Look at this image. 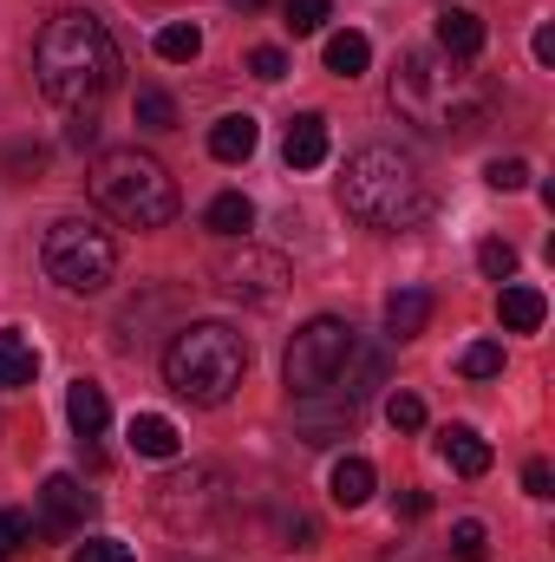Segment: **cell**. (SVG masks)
I'll return each mask as SVG.
<instances>
[{
  "mask_svg": "<svg viewBox=\"0 0 555 562\" xmlns=\"http://www.w3.org/2000/svg\"><path fill=\"white\" fill-rule=\"evenodd\" d=\"M438 53L471 66V59L484 53V20H477L471 7H444V13H438Z\"/></svg>",
  "mask_w": 555,
  "mask_h": 562,
  "instance_id": "4fadbf2b",
  "label": "cell"
},
{
  "mask_svg": "<svg viewBox=\"0 0 555 562\" xmlns=\"http://www.w3.org/2000/svg\"><path fill=\"white\" fill-rule=\"evenodd\" d=\"M66 419L79 438H99L105 425H112V400H105V386L99 380H72V393H66Z\"/></svg>",
  "mask_w": 555,
  "mask_h": 562,
  "instance_id": "2e32d148",
  "label": "cell"
},
{
  "mask_svg": "<svg viewBox=\"0 0 555 562\" xmlns=\"http://www.w3.org/2000/svg\"><path fill=\"white\" fill-rule=\"evenodd\" d=\"M249 373V340L223 321H183L163 347V380L190 406H223Z\"/></svg>",
  "mask_w": 555,
  "mask_h": 562,
  "instance_id": "277c9868",
  "label": "cell"
},
{
  "mask_svg": "<svg viewBox=\"0 0 555 562\" xmlns=\"http://www.w3.org/2000/svg\"><path fill=\"white\" fill-rule=\"evenodd\" d=\"M33 72L39 92L66 112H92L112 86H118V46L105 33V20H92L86 7H66L59 20L39 26L33 40Z\"/></svg>",
  "mask_w": 555,
  "mask_h": 562,
  "instance_id": "6da1fadb",
  "label": "cell"
},
{
  "mask_svg": "<svg viewBox=\"0 0 555 562\" xmlns=\"http://www.w3.org/2000/svg\"><path fill=\"white\" fill-rule=\"evenodd\" d=\"M301 406V431H307V445H340L347 431H353V406H340V413H320L314 400H294Z\"/></svg>",
  "mask_w": 555,
  "mask_h": 562,
  "instance_id": "603a6c76",
  "label": "cell"
},
{
  "mask_svg": "<svg viewBox=\"0 0 555 562\" xmlns=\"http://www.w3.org/2000/svg\"><path fill=\"white\" fill-rule=\"evenodd\" d=\"M157 517L183 537V530H209L216 517H223V504H229V477L216 471V464H183V471H170L163 484H157Z\"/></svg>",
  "mask_w": 555,
  "mask_h": 562,
  "instance_id": "9c48e42d",
  "label": "cell"
},
{
  "mask_svg": "<svg viewBox=\"0 0 555 562\" xmlns=\"http://www.w3.org/2000/svg\"><path fill=\"white\" fill-rule=\"evenodd\" d=\"M484 177H490V190H523V183H530V164H523V157H497Z\"/></svg>",
  "mask_w": 555,
  "mask_h": 562,
  "instance_id": "d6a6232c",
  "label": "cell"
},
{
  "mask_svg": "<svg viewBox=\"0 0 555 562\" xmlns=\"http://www.w3.org/2000/svg\"><path fill=\"white\" fill-rule=\"evenodd\" d=\"M256 144H262V125H256L249 112H229V119H216V132H209V157H216V164H249Z\"/></svg>",
  "mask_w": 555,
  "mask_h": 562,
  "instance_id": "9a60e30c",
  "label": "cell"
},
{
  "mask_svg": "<svg viewBox=\"0 0 555 562\" xmlns=\"http://www.w3.org/2000/svg\"><path fill=\"white\" fill-rule=\"evenodd\" d=\"M327 150H333V138H327V119H320V112H301V119L287 125V144H281L287 170H320Z\"/></svg>",
  "mask_w": 555,
  "mask_h": 562,
  "instance_id": "7c38bea8",
  "label": "cell"
},
{
  "mask_svg": "<svg viewBox=\"0 0 555 562\" xmlns=\"http://www.w3.org/2000/svg\"><path fill=\"white\" fill-rule=\"evenodd\" d=\"M393 112L451 144H471L490 125V86L464 72V59L444 53H406L393 72Z\"/></svg>",
  "mask_w": 555,
  "mask_h": 562,
  "instance_id": "7a4b0ae2",
  "label": "cell"
},
{
  "mask_svg": "<svg viewBox=\"0 0 555 562\" xmlns=\"http://www.w3.org/2000/svg\"><path fill=\"white\" fill-rule=\"evenodd\" d=\"M26 543H33V517L26 510H0V562L20 557Z\"/></svg>",
  "mask_w": 555,
  "mask_h": 562,
  "instance_id": "f1b7e54d",
  "label": "cell"
},
{
  "mask_svg": "<svg viewBox=\"0 0 555 562\" xmlns=\"http://www.w3.org/2000/svg\"><path fill=\"white\" fill-rule=\"evenodd\" d=\"M39 504H46V524H39V530H53V537H59V530H79V524L99 510V497H92L72 471H53V477L39 484Z\"/></svg>",
  "mask_w": 555,
  "mask_h": 562,
  "instance_id": "30bf717a",
  "label": "cell"
},
{
  "mask_svg": "<svg viewBox=\"0 0 555 562\" xmlns=\"http://www.w3.org/2000/svg\"><path fill=\"white\" fill-rule=\"evenodd\" d=\"M249 72H256L262 86H275V79H287V53H281V46H256V53H249Z\"/></svg>",
  "mask_w": 555,
  "mask_h": 562,
  "instance_id": "1f68e13d",
  "label": "cell"
},
{
  "mask_svg": "<svg viewBox=\"0 0 555 562\" xmlns=\"http://www.w3.org/2000/svg\"><path fill=\"white\" fill-rule=\"evenodd\" d=\"M366 66H373V40H366V33H353V26H347V33H333V40H327V72L360 79Z\"/></svg>",
  "mask_w": 555,
  "mask_h": 562,
  "instance_id": "ffe728a7",
  "label": "cell"
},
{
  "mask_svg": "<svg viewBox=\"0 0 555 562\" xmlns=\"http://www.w3.org/2000/svg\"><path fill=\"white\" fill-rule=\"evenodd\" d=\"M438 458H444L457 477H484L497 451H490V438H484L477 425H444V431H438Z\"/></svg>",
  "mask_w": 555,
  "mask_h": 562,
  "instance_id": "8fae6325",
  "label": "cell"
},
{
  "mask_svg": "<svg viewBox=\"0 0 555 562\" xmlns=\"http://www.w3.org/2000/svg\"><path fill=\"white\" fill-rule=\"evenodd\" d=\"M66 144H72V150H92V144H99V119H92V112H72V119H66Z\"/></svg>",
  "mask_w": 555,
  "mask_h": 562,
  "instance_id": "d590c367",
  "label": "cell"
},
{
  "mask_svg": "<svg viewBox=\"0 0 555 562\" xmlns=\"http://www.w3.org/2000/svg\"><path fill=\"white\" fill-rule=\"evenodd\" d=\"M177 445L183 438H177V425L163 419V413H138L132 419V451L138 458H177Z\"/></svg>",
  "mask_w": 555,
  "mask_h": 562,
  "instance_id": "44dd1931",
  "label": "cell"
},
{
  "mask_svg": "<svg viewBox=\"0 0 555 562\" xmlns=\"http://www.w3.org/2000/svg\"><path fill=\"white\" fill-rule=\"evenodd\" d=\"M92 203L105 216H118L125 229H163V223H177V177L150 150L125 144L92 164Z\"/></svg>",
  "mask_w": 555,
  "mask_h": 562,
  "instance_id": "5b68a950",
  "label": "cell"
},
{
  "mask_svg": "<svg viewBox=\"0 0 555 562\" xmlns=\"http://www.w3.org/2000/svg\"><path fill=\"white\" fill-rule=\"evenodd\" d=\"M33 373H39V353H33V340H26V334H13V327H0V393H13V386H33Z\"/></svg>",
  "mask_w": 555,
  "mask_h": 562,
  "instance_id": "d6986e66",
  "label": "cell"
},
{
  "mask_svg": "<svg viewBox=\"0 0 555 562\" xmlns=\"http://www.w3.org/2000/svg\"><path fill=\"white\" fill-rule=\"evenodd\" d=\"M477 269H484L490 281H517V249L490 236V243H477Z\"/></svg>",
  "mask_w": 555,
  "mask_h": 562,
  "instance_id": "83f0119b",
  "label": "cell"
},
{
  "mask_svg": "<svg viewBox=\"0 0 555 562\" xmlns=\"http://www.w3.org/2000/svg\"><path fill=\"white\" fill-rule=\"evenodd\" d=\"M536 66H555V26H536Z\"/></svg>",
  "mask_w": 555,
  "mask_h": 562,
  "instance_id": "8d00e7d4",
  "label": "cell"
},
{
  "mask_svg": "<svg viewBox=\"0 0 555 562\" xmlns=\"http://www.w3.org/2000/svg\"><path fill=\"white\" fill-rule=\"evenodd\" d=\"M327 491H333V504H340V510H360V504H373L380 471H373L366 458H340V464H333V477H327Z\"/></svg>",
  "mask_w": 555,
  "mask_h": 562,
  "instance_id": "e0dca14e",
  "label": "cell"
},
{
  "mask_svg": "<svg viewBox=\"0 0 555 562\" xmlns=\"http://www.w3.org/2000/svg\"><path fill=\"white\" fill-rule=\"evenodd\" d=\"M386 419H393V431H418L424 425V400L418 393H393L386 400Z\"/></svg>",
  "mask_w": 555,
  "mask_h": 562,
  "instance_id": "4dcf8cb0",
  "label": "cell"
},
{
  "mask_svg": "<svg viewBox=\"0 0 555 562\" xmlns=\"http://www.w3.org/2000/svg\"><path fill=\"white\" fill-rule=\"evenodd\" d=\"M203 223H209L216 236H249V229H256V203H249L242 190H223V196L209 203V216H203Z\"/></svg>",
  "mask_w": 555,
  "mask_h": 562,
  "instance_id": "7402d4cb",
  "label": "cell"
},
{
  "mask_svg": "<svg viewBox=\"0 0 555 562\" xmlns=\"http://www.w3.org/2000/svg\"><path fill=\"white\" fill-rule=\"evenodd\" d=\"M451 557H457V562H484V557H490V530H484L477 517L451 524Z\"/></svg>",
  "mask_w": 555,
  "mask_h": 562,
  "instance_id": "4316f807",
  "label": "cell"
},
{
  "mask_svg": "<svg viewBox=\"0 0 555 562\" xmlns=\"http://www.w3.org/2000/svg\"><path fill=\"white\" fill-rule=\"evenodd\" d=\"M523 491H530V497H555V471H550V458H530V464H523Z\"/></svg>",
  "mask_w": 555,
  "mask_h": 562,
  "instance_id": "e575fe53",
  "label": "cell"
},
{
  "mask_svg": "<svg viewBox=\"0 0 555 562\" xmlns=\"http://www.w3.org/2000/svg\"><path fill=\"white\" fill-rule=\"evenodd\" d=\"M209 281H216V294H229V301H242V307H275L281 294H287V256L275 249H256L249 236L236 243V249H223L216 262H209Z\"/></svg>",
  "mask_w": 555,
  "mask_h": 562,
  "instance_id": "ba28073f",
  "label": "cell"
},
{
  "mask_svg": "<svg viewBox=\"0 0 555 562\" xmlns=\"http://www.w3.org/2000/svg\"><path fill=\"white\" fill-rule=\"evenodd\" d=\"M203 53V33L190 26V20H177V26H163L157 33V59H170V66H190Z\"/></svg>",
  "mask_w": 555,
  "mask_h": 562,
  "instance_id": "cb8c5ba5",
  "label": "cell"
},
{
  "mask_svg": "<svg viewBox=\"0 0 555 562\" xmlns=\"http://www.w3.org/2000/svg\"><path fill=\"white\" fill-rule=\"evenodd\" d=\"M281 13H287V20H281L287 33H320V26H327V0H287Z\"/></svg>",
  "mask_w": 555,
  "mask_h": 562,
  "instance_id": "f546056e",
  "label": "cell"
},
{
  "mask_svg": "<svg viewBox=\"0 0 555 562\" xmlns=\"http://www.w3.org/2000/svg\"><path fill=\"white\" fill-rule=\"evenodd\" d=\"M424 510H431V497H424V491H406V497H399V517H424Z\"/></svg>",
  "mask_w": 555,
  "mask_h": 562,
  "instance_id": "74e56055",
  "label": "cell"
},
{
  "mask_svg": "<svg viewBox=\"0 0 555 562\" xmlns=\"http://www.w3.org/2000/svg\"><path fill=\"white\" fill-rule=\"evenodd\" d=\"M353 340H360V334H353L340 314H314V321L287 340V360H281L287 393H294V400H320V393H333V380H340Z\"/></svg>",
  "mask_w": 555,
  "mask_h": 562,
  "instance_id": "52a82bcc",
  "label": "cell"
},
{
  "mask_svg": "<svg viewBox=\"0 0 555 562\" xmlns=\"http://www.w3.org/2000/svg\"><path fill=\"white\" fill-rule=\"evenodd\" d=\"M132 112H138L144 132H170V125H177V99L157 92V86H138V105H132Z\"/></svg>",
  "mask_w": 555,
  "mask_h": 562,
  "instance_id": "484cf974",
  "label": "cell"
},
{
  "mask_svg": "<svg viewBox=\"0 0 555 562\" xmlns=\"http://www.w3.org/2000/svg\"><path fill=\"white\" fill-rule=\"evenodd\" d=\"M72 562H132V550H125L118 537H92V543H79Z\"/></svg>",
  "mask_w": 555,
  "mask_h": 562,
  "instance_id": "836d02e7",
  "label": "cell"
},
{
  "mask_svg": "<svg viewBox=\"0 0 555 562\" xmlns=\"http://www.w3.org/2000/svg\"><path fill=\"white\" fill-rule=\"evenodd\" d=\"M229 7H236V13H256V7H269V0H229Z\"/></svg>",
  "mask_w": 555,
  "mask_h": 562,
  "instance_id": "f35d334b",
  "label": "cell"
},
{
  "mask_svg": "<svg viewBox=\"0 0 555 562\" xmlns=\"http://www.w3.org/2000/svg\"><path fill=\"white\" fill-rule=\"evenodd\" d=\"M340 203L366 229H418L438 216V190L412 150L399 144H360L340 177Z\"/></svg>",
  "mask_w": 555,
  "mask_h": 562,
  "instance_id": "3957f363",
  "label": "cell"
},
{
  "mask_svg": "<svg viewBox=\"0 0 555 562\" xmlns=\"http://www.w3.org/2000/svg\"><path fill=\"white\" fill-rule=\"evenodd\" d=\"M39 262H46V281H59L66 294H99L118 276V243H112V229H99L86 216H66V223L46 229Z\"/></svg>",
  "mask_w": 555,
  "mask_h": 562,
  "instance_id": "8992f818",
  "label": "cell"
},
{
  "mask_svg": "<svg viewBox=\"0 0 555 562\" xmlns=\"http://www.w3.org/2000/svg\"><path fill=\"white\" fill-rule=\"evenodd\" d=\"M543 314H550L543 288L503 281V294H497V321H503V334H536V327H543Z\"/></svg>",
  "mask_w": 555,
  "mask_h": 562,
  "instance_id": "5bb4252c",
  "label": "cell"
},
{
  "mask_svg": "<svg viewBox=\"0 0 555 562\" xmlns=\"http://www.w3.org/2000/svg\"><path fill=\"white\" fill-rule=\"evenodd\" d=\"M424 321H431V294H424V288H399V294H386V334H393V340H418Z\"/></svg>",
  "mask_w": 555,
  "mask_h": 562,
  "instance_id": "ac0fdd59",
  "label": "cell"
},
{
  "mask_svg": "<svg viewBox=\"0 0 555 562\" xmlns=\"http://www.w3.org/2000/svg\"><path fill=\"white\" fill-rule=\"evenodd\" d=\"M457 373H464V380H497V373H503V347H497V340H471V347L457 353Z\"/></svg>",
  "mask_w": 555,
  "mask_h": 562,
  "instance_id": "d4e9b609",
  "label": "cell"
}]
</instances>
